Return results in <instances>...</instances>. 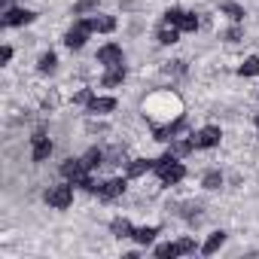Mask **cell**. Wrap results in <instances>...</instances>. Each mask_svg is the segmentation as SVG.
Instances as JSON below:
<instances>
[{"label":"cell","mask_w":259,"mask_h":259,"mask_svg":"<svg viewBox=\"0 0 259 259\" xmlns=\"http://www.w3.org/2000/svg\"><path fill=\"white\" fill-rule=\"evenodd\" d=\"M144 119L150 122L153 128V138L159 144H171L177 138V132L186 128V119H183V98L174 92V89H159V92H150L144 98Z\"/></svg>","instance_id":"cell-1"},{"label":"cell","mask_w":259,"mask_h":259,"mask_svg":"<svg viewBox=\"0 0 259 259\" xmlns=\"http://www.w3.org/2000/svg\"><path fill=\"white\" fill-rule=\"evenodd\" d=\"M153 171L159 174V183L162 186H177L183 177H186V168H183V162L168 150L165 156H159L156 159V165H153Z\"/></svg>","instance_id":"cell-2"},{"label":"cell","mask_w":259,"mask_h":259,"mask_svg":"<svg viewBox=\"0 0 259 259\" xmlns=\"http://www.w3.org/2000/svg\"><path fill=\"white\" fill-rule=\"evenodd\" d=\"M46 204H52L55 210H67L73 204V183H58V186H49L46 189Z\"/></svg>","instance_id":"cell-3"},{"label":"cell","mask_w":259,"mask_h":259,"mask_svg":"<svg viewBox=\"0 0 259 259\" xmlns=\"http://www.w3.org/2000/svg\"><path fill=\"white\" fill-rule=\"evenodd\" d=\"M186 253H195V238H180V241H171V244L156 247V256L159 259H174V256H186Z\"/></svg>","instance_id":"cell-4"},{"label":"cell","mask_w":259,"mask_h":259,"mask_svg":"<svg viewBox=\"0 0 259 259\" xmlns=\"http://www.w3.org/2000/svg\"><path fill=\"white\" fill-rule=\"evenodd\" d=\"M220 128L217 125H207V128H201V132H195L192 135V141H195V150H213V147H220Z\"/></svg>","instance_id":"cell-5"},{"label":"cell","mask_w":259,"mask_h":259,"mask_svg":"<svg viewBox=\"0 0 259 259\" xmlns=\"http://www.w3.org/2000/svg\"><path fill=\"white\" fill-rule=\"evenodd\" d=\"M89 34H92V31H89L85 19H79V22L64 34V46H67V49H82V46H85V40H89Z\"/></svg>","instance_id":"cell-6"},{"label":"cell","mask_w":259,"mask_h":259,"mask_svg":"<svg viewBox=\"0 0 259 259\" xmlns=\"http://www.w3.org/2000/svg\"><path fill=\"white\" fill-rule=\"evenodd\" d=\"M125 58H122V46L119 43H104L101 49H98V64H104V67H116V64H122Z\"/></svg>","instance_id":"cell-7"},{"label":"cell","mask_w":259,"mask_h":259,"mask_svg":"<svg viewBox=\"0 0 259 259\" xmlns=\"http://www.w3.org/2000/svg\"><path fill=\"white\" fill-rule=\"evenodd\" d=\"M31 144H34V150H31V159H34V162H46V159L52 156V141H49L43 132H34Z\"/></svg>","instance_id":"cell-8"},{"label":"cell","mask_w":259,"mask_h":259,"mask_svg":"<svg viewBox=\"0 0 259 259\" xmlns=\"http://www.w3.org/2000/svg\"><path fill=\"white\" fill-rule=\"evenodd\" d=\"M85 174H89V168H85V162H82V159H67V162L61 165V177H64V180H70L73 186H76Z\"/></svg>","instance_id":"cell-9"},{"label":"cell","mask_w":259,"mask_h":259,"mask_svg":"<svg viewBox=\"0 0 259 259\" xmlns=\"http://www.w3.org/2000/svg\"><path fill=\"white\" fill-rule=\"evenodd\" d=\"M125 192V180L122 177H113V180H104V183H98V198H104V201H113V198H119Z\"/></svg>","instance_id":"cell-10"},{"label":"cell","mask_w":259,"mask_h":259,"mask_svg":"<svg viewBox=\"0 0 259 259\" xmlns=\"http://www.w3.org/2000/svg\"><path fill=\"white\" fill-rule=\"evenodd\" d=\"M34 22V13L31 10H22V7H13L4 13V25L7 28H22V25H31Z\"/></svg>","instance_id":"cell-11"},{"label":"cell","mask_w":259,"mask_h":259,"mask_svg":"<svg viewBox=\"0 0 259 259\" xmlns=\"http://www.w3.org/2000/svg\"><path fill=\"white\" fill-rule=\"evenodd\" d=\"M85 25H89L92 34H113L116 31V19L113 16H89Z\"/></svg>","instance_id":"cell-12"},{"label":"cell","mask_w":259,"mask_h":259,"mask_svg":"<svg viewBox=\"0 0 259 259\" xmlns=\"http://www.w3.org/2000/svg\"><path fill=\"white\" fill-rule=\"evenodd\" d=\"M113 110H116V98L95 95V98L89 101V113H92V116H107V113H113Z\"/></svg>","instance_id":"cell-13"},{"label":"cell","mask_w":259,"mask_h":259,"mask_svg":"<svg viewBox=\"0 0 259 259\" xmlns=\"http://www.w3.org/2000/svg\"><path fill=\"white\" fill-rule=\"evenodd\" d=\"M125 82V64H116V67H107V73L101 76V85L104 89H116Z\"/></svg>","instance_id":"cell-14"},{"label":"cell","mask_w":259,"mask_h":259,"mask_svg":"<svg viewBox=\"0 0 259 259\" xmlns=\"http://www.w3.org/2000/svg\"><path fill=\"white\" fill-rule=\"evenodd\" d=\"M110 232H113V238H119V241H122V238H135V226L128 223L125 217H116V220L110 223Z\"/></svg>","instance_id":"cell-15"},{"label":"cell","mask_w":259,"mask_h":259,"mask_svg":"<svg viewBox=\"0 0 259 259\" xmlns=\"http://www.w3.org/2000/svg\"><path fill=\"white\" fill-rule=\"evenodd\" d=\"M153 165H156V159H135L128 165V177H144V174L153 171Z\"/></svg>","instance_id":"cell-16"},{"label":"cell","mask_w":259,"mask_h":259,"mask_svg":"<svg viewBox=\"0 0 259 259\" xmlns=\"http://www.w3.org/2000/svg\"><path fill=\"white\" fill-rule=\"evenodd\" d=\"M82 162H85L89 171H98L101 165H107V153H104V150H89V153L82 156Z\"/></svg>","instance_id":"cell-17"},{"label":"cell","mask_w":259,"mask_h":259,"mask_svg":"<svg viewBox=\"0 0 259 259\" xmlns=\"http://www.w3.org/2000/svg\"><path fill=\"white\" fill-rule=\"evenodd\" d=\"M223 244H226V232H213V235H210V238L201 244V253H204V256H213V253H217Z\"/></svg>","instance_id":"cell-18"},{"label":"cell","mask_w":259,"mask_h":259,"mask_svg":"<svg viewBox=\"0 0 259 259\" xmlns=\"http://www.w3.org/2000/svg\"><path fill=\"white\" fill-rule=\"evenodd\" d=\"M180 40V28H174V25H162V31H159V43L162 46H174Z\"/></svg>","instance_id":"cell-19"},{"label":"cell","mask_w":259,"mask_h":259,"mask_svg":"<svg viewBox=\"0 0 259 259\" xmlns=\"http://www.w3.org/2000/svg\"><path fill=\"white\" fill-rule=\"evenodd\" d=\"M156 235H159V226H144V229H135V241H138V244H144V247H147V244H153V238H156Z\"/></svg>","instance_id":"cell-20"},{"label":"cell","mask_w":259,"mask_h":259,"mask_svg":"<svg viewBox=\"0 0 259 259\" xmlns=\"http://www.w3.org/2000/svg\"><path fill=\"white\" fill-rule=\"evenodd\" d=\"M55 64H58V55H55V52H46V55H40V61H37L40 73H52Z\"/></svg>","instance_id":"cell-21"},{"label":"cell","mask_w":259,"mask_h":259,"mask_svg":"<svg viewBox=\"0 0 259 259\" xmlns=\"http://www.w3.org/2000/svg\"><path fill=\"white\" fill-rule=\"evenodd\" d=\"M192 150H195V141H192V138H189V141H177V138L171 141V153H174V156H186V153H192Z\"/></svg>","instance_id":"cell-22"},{"label":"cell","mask_w":259,"mask_h":259,"mask_svg":"<svg viewBox=\"0 0 259 259\" xmlns=\"http://www.w3.org/2000/svg\"><path fill=\"white\" fill-rule=\"evenodd\" d=\"M238 73H241V76H259V58H256V55H250V58L238 67Z\"/></svg>","instance_id":"cell-23"},{"label":"cell","mask_w":259,"mask_h":259,"mask_svg":"<svg viewBox=\"0 0 259 259\" xmlns=\"http://www.w3.org/2000/svg\"><path fill=\"white\" fill-rule=\"evenodd\" d=\"M220 10H223V13H226V16H229L232 22H241V19H244V7H238V4H232V0H229V4H223Z\"/></svg>","instance_id":"cell-24"},{"label":"cell","mask_w":259,"mask_h":259,"mask_svg":"<svg viewBox=\"0 0 259 259\" xmlns=\"http://www.w3.org/2000/svg\"><path fill=\"white\" fill-rule=\"evenodd\" d=\"M98 10V0H76L73 4V16H85V13H95Z\"/></svg>","instance_id":"cell-25"},{"label":"cell","mask_w":259,"mask_h":259,"mask_svg":"<svg viewBox=\"0 0 259 259\" xmlns=\"http://www.w3.org/2000/svg\"><path fill=\"white\" fill-rule=\"evenodd\" d=\"M201 186H204V189H220V186H223V174H220V171H207L204 180H201Z\"/></svg>","instance_id":"cell-26"},{"label":"cell","mask_w":259,"mask_h":259,"mask_svg":"<svg viewBox=\"0 0 259 259\" xmlns=\"http://www.w3.org/2000/svg\"><path fill=\"white\" fill-rule=\"evenodd\" d=\"M183 13H186V10H180V7H171V10L165 13V25H174V28H180V19H183Z\"/></svg>","instance_id":"cell-27"},{"label":"cell","mask_w":259,"mask_h":259,"mask_svg":"<svg viewBox=\"0 0 259 259\" xmlns=\"http://www.w3.org/2000/svg\"><path fill=\"white\" fill-rule=\"evenodd\" d=\"M195 28H198V19H195V13H183V19H180V31L192 34Z\"/></svg>","instance_id":"cell-28"},{"label":"cell","mask_w":259,"mask_h":259,"mask_svg":"<svg viewBox=\"0 0 259 259\" xmlns=\"http://www.w3.org/2000/svg\"><path fill=\"white\" fill-rule=\"evenodd\" d=\"M92 98H95V95H92L89 89H79V92L73 95V104H85V107H89V101H92Z\"/></svg>","instance_id":"cell-29"},{"label":"cell","mask_w":259,"mask_h":259,"mask_svg":"<svg viewBox=\"0 0 259 259\" xmlns=\"http://www.w3.org/2000/svg\"><path fill=\"white\" fill-rule=\"evenodd\" d=\"M223 37H226V40H229V43H235V40H241V37H244V34H241V28H238V25H235V28H229V31H226V34H223Z\"/></svg>","instance_id":"cell-30"},{"label":"cell","mask_w":259,"mask_h":259,"mask_svg":"<svg viewBox=\"0 0 259 259\" xmlns=\"http://www.w3.org/2000/svg\"><path fill=\"white\" fill-rule=\"evenodd\" d=\"M10 58H13V46H4V49H0V61L10 64Z\"/></svg>","instance_id":"cell-31"},{"label":"cell","mask_w":259,"mask_h":259,"mask_svg":"<svg viewBox=\"0 0 259 259\" xmlns=\"http://www.w3.org/2000/svg\"><path fill=\"white\" fill-rule=\"evenodd\" d=\"M253 122H256V128H259V113H256V119H253Z\"/></svg>","instance_id":"cell-32"}]
</instances>
